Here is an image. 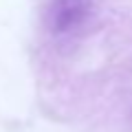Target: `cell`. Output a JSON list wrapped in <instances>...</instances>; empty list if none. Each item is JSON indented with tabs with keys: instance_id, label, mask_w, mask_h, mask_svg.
<instances>
[{
	"instance_id": "cell-1",
	"label": "cell",
	"mask_w": 132,
	"mask_h": 132,
	"mask_svg": "<svg viewBox=\"0 0 132 132\" xmlns=\"http://www.w3.org/2000/svg\"><path fill=\"white\" fill-rule=\"evenodd\" d=\"M38 75L66 114L117 117L132 110V0H44Z\"/></svg>"
}]
</instances>
